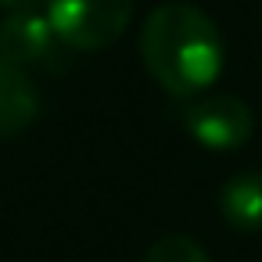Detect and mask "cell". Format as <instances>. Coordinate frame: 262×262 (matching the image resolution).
I'll list each match as a JSON object with an SVG mask.
<instances>
[{
    "instance_id": "obj_1",
    "label": "cell",
    "mask_w": 262,
    "mask_h": 262,
    "mask_svg": "<svg viewBox=\"0 0 262 262\" xmlns=\"http://www.w3.org/2000/svg\"><path fill=\"white\" fill-rule=\"evenodd\" d=\"M140 61L165 94L194 97L223 76L226 43L201 8L169 0L140 26Z\"/></svg>"
},
{
    "instance_id": "obj_2",
    "label": "cell",
    "mask_w": 262,
    "mask_h": 262,
    "mask_svg": "<svg viewBox=\"0 0 262 262\" xmlns=\"http://www.w3.org/2000/svg\"><path fill=\"white\" fill-rule=\"evenodd\" d=\"M133 8L137 0H47V22L58 43L94 54L129 29Z\"/></svg>"
},
{
    "instance_id": "obj_3",
    "label": "cell",
    "mask_w": 262,
    "mask_h": 262,
    "mask_svg": "<svg viewBox=\"0 0 262 262\" xmlns=\"http://www.w3.org/2000/svg\"><path fill=\"white\" fill-rule=\"evenodd\" d=\"M183 126L208 151H237L255 133V115H251V108L241 97L212 94V97L194 101L183 112Z\"/></svg>"
},
{
    "instance_id": "obj_4",
    "label": "cell",
    "mask_w": 262,
    "mask_h": 262,
    "mask_svg": "<svg viewBox=\"0 0 262 262\" xmlns=\"http://www.w3.org/2000/svg\"><path fill=\"white\" fill-rule=\"evenodd\" d=\"M54 29L47 22V15L36 11H15L0 22V58L26 69V65H40L54 54Z\"/></svg>"
},
{
    "instance_id": "obj_5",
    "label": "cell",
    "mask_w": 262,
    "mask_h": 262,
    "mask_svg": "<svg viewBox=\"0 0 262 262\" xmlns=\"http://www.w3.org/2000/svg\"><path fill=\"white\" fill-rule=\"evenodd\" d=\"M40 115V94L33 86V79L0 58V140H11L18 133H26Z\"/></svg>"
},
{
    "instance_id": "obj_6",
    "label": "cell",
    "mask_w": 262,
    "mask_h": 262,
    "mask_svg": "<svg viewBox=\"0 0 262 262\" xmlns=\"http://www.w3.org/2000/svg\"><path fill=\"white\" fill-rule=\"evenodd\" d=\"M219 212L233 230H262V172H237L219 187Z\"/></svg>"
},
{
    "instance_id": "obj_7",
    "label": "cell",
    "mask_w": 262,
    "mask_h": 262,
    "mask_svg": "<svg viewBox=\"0 0 262 262\" xmlns=\"http://www.w3.org/2000/svg\"><path fill=\"white\" fill-rule=\"evenodd\" d=\"M144 262H208V251L187 233H165L147 248Z\"/></svg>"
},
{
    "instance_id": "obj_8",
    "label": "cell",
    "mask_w": 262,
    "mask_h": 262,
    "mask_svg": "<svg viewBox=\"0 0 262 262\" xmlns=\"http://www.w3.org/2000/svg\"><path fill=\"white\" fill-rule=\"evenodd\" d=\"M40 4H43V0H0V8L11 11V15H15V11H36Z\"/></svg>"
}]
</instances>
